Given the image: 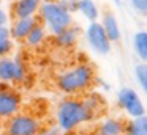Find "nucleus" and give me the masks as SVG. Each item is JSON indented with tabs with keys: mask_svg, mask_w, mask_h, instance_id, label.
<instances>
[{
	"mask_svg": "<svg viewBox=\"0 0 147 135\" xmlns=\"http://www.w3.org/2000/svg\"><path fill=\"white\" fill-rule=\"evenodd\" d=\"M125 135H147V115L125 122Z\"/></svg>",
	"mask_w": 147,
	"mask_h": 135,
	"instance_id": "nucleus-15",
	"label": "nucleus"
},
{
	"mask_svg": "<svg viewBox=\"0 0 147 135\" xmlns=\"http://www.w3.org/2000/svg\"><path fill=\"white\" fill-rule=\"evenodd\" d=\"M100 24H101L103 30L106 31V35H108L111 43H117L120 39V27H119V22L115 19V16L111 11H106L103 14V19Z\"/></svg>",
	"mask_w": 147,
	"mask_h": 135,
	"instance_id": "nucleus-12",
	"label": "nucleus"
},
{
	"mask_svg": "<svg viewBox=\"0 0 147 135\" xmlns=\"http://www.w3.org/2000/svg\"><path fill=\"white\" fill-rule=\"evenodd\" d=\"M117 104L130 116V119L139 118V116L146 115V107H144L139 94L130 86H123L117 93Z\"/></svg>",
	"mask_w": 147,
	"mask_h": 135,
	"instance_id": "nucleus-7",
	"label": "nucleus"
},
{
	"mask_svg": "<svg viewBox=\"0 0 147 135\" xmlns=\"http://www.w3.org/2000/svg\"><path fill=\"white\" fill-rule=\"evenodd\" d=\"M27 78H29V69L21 55L0 58V83L13 86L27 83Z\"/></svg>",
	"mask_w": 147,
	"mask_h": 135,
	"instance_id": "nucleus-4",
	"label": "nucleus"
},
{
	"mask_svg": "<svg viewBox=\"0 0 147 135\" xmlns=\"http://www.w3.org/2000/svg\"><path fill=\"white\" fill-rule=\"evenodd\" d=\"M78 38H79V30L71 25V27L65 28L63 31H60L59 35H55L54 43L60 49H71L78 43Z\"/></svg>",
	"mask_w": 147,
	"mask_h": 135,
	"instance_id": "nucleus-13",
	"label": "nucleus"
},
{
	"mask_svg": "<svg viewBox=\"0 0 147 135\" xmlns=\"http://www.w3.org/2000/svg\"><path fill=\"white\" fill-rule=\"evenodd\" d=\"M93 82H95L93 68L89 63H78L57 75L55 86L60 93L76 97L78 94L86 93L93 85Z\"/></svg>",
	"mask_w": 147,
	"mask_h": 135,
	"instance_id": "nucleus-2",
	"label": "nucleus"
},
{
	"mask_svg": "<svg viewBox=\"0 0 147 135\" xmlns=\"http://www.w3.org/2000/svg\"><path fill=\"white\" fill-rule=\"evenodd\" d=\"M134 77H136L139 86L147 94V63H139L134 68Z\"/></svg>",
	"mask_w": 147,
	"mask_h": 135,
	"instance_id": "nucleus-19",
	"label": "nucleus"
},
{
	"mask_svg": "<svg viewBox=\"0 0 147 135\" xmlns=\"http://www.w3.org/2000/svg\"><path fill=\"white\" fill-rule=\"evenodd\" d=\"M14 43L11 39L10 28L7 25H0V58L3 57H10V53L13 52Z\"/></svg>",
	"mask_w": 147,
	"mask_h": 135,
	"instance_id": "nucleus-18",
	"label": "nucleus"
},
{
	"mask_svg": "<svg viewBox=\"0 0 147 135\" xmlns=\"http://www.w3.org/2000/svg\"><path fill=\"white\" fill-rule=\"evenodd\" d=\"M114 2H115V3H120V2H119V0H114Z\"/></svg>",
	"mask_w": 147,
	"mask_h": 135,
	"instance_id": "nucleus-26",
	"label": "nucleus"
},
{
	"mask_svg": "<svg viewBox=\"0 0 147 135\" xmlns=\"http://www.w3.org/2000/svg\"><path fill=\"white\" fill-rule=\"evenodd\" d=\"M41 135H62V132L57 127H48V129H43Z\"/></svg>",
	"mask_w": 147,
	"mask_h": 135,
	"instance_id": "nucleus-23",
	"label": "nucleus"
},
{
	"mask_svg": "<svg viewBox=\"0 0 147 135\" xmlns=\"http://www.w3.org/2000/svg\"><path fill=\"white\" fill-rule=\"evenodd\" d=\"M38 24V17H26V19H13L10 28V35L13 41H26L27 35Z\"/></svg>",
	"mask_w": 147,
	"mask_h": 135,
	"instance_id": "nucleus-10",
	"label": "nucleus"
},
{
	"mask_svg": "<svg viewBox=\"0 0 147 135\" xmlns=\"http://www.w3.org/2000/svg\"><path fill=\"white\" fill-rule=\"evenodd\" d=\"M43 121L29 112H19L5 122V135H41Z\"/></svg>",
	"mask_w": 147,
	"mask_h": 135,
	"instance_id": "nucleus-5",
	"label": "nucleus"
},
{
	"mask_svg": "<svg viewBox=\"0 0 147 135\" xmlns=\"http://www.w3.org/2000/svg\"><path fill=\"white\" fill-rule=\"evenodd\" d=\"M45 2H49V0H41V3H45Z\"/></svg>",
	"mask_w": 147,
	"mask_h": 135,
	"instance_id": "nucleus-25",
	"label": "nucleus"
},
{
	"mask_svg": "<svg viewBox=\"0 0 147 135\" xmlns=\"http://www.w3.org/2000/svg\"><path fill=\"white\" fill-rule=\"evenodd\" d=\"M38 21L46 28V31L55 36L65 28L71 27L73 16H71V11H68L57 0H49V2L41 3V6H40Z\"/></svg>",
	"mask_w": 147,
	"mask_h": 135,
	"instance_id": "nucleus-3",
	"label": "nucleus"
},
{
	"mask_svg": "<svg viewBox=\"0 0 147 135\" xmlns=\"http://www.w3.org/2000/svg\"><path fill=\"white\" fill-rule=\"evenodd\" d=\"M78 11L89 22H96V19L100 16V9L95 5L93 0H79V3H78Z\"/></svg>",
	"mask_w": 147,
	"mask_h": 135,
	"instance_id": "nucleus-17",
	"label": "nucleus"
},
{
	"mask_svg": "<svg viewBox=\"0 0 147 135\" xmlns=\"http://www.w3.org/2000/svg\"><path fill=\"white\" fill-rule=\"evenodd\" d=\"M10 2H13V0H10Z\"/></svg>",
	"mask_w": 147,
	"mask_h": 135,
	"instance_id": "nucleus-28",
	"label": "nucleus"
},
{
	"mask_svg": "<svg viewBox=\"0 0 147 135\" xmlns=\"http://www.w3.org/2000/svg\"><path fill=\"white\" fill-rule=\"evenodd\" d=\"M96 135H125V122L119 118H106L98 124Z\"/></svg>",
	"mask_w": 147,
	"mask_h": 135,
	"instance_id": "nucleus-11",
	"label": "nucleus"
},
{
	"mask_svg": "<svg viewBox=\"0 0 147 135\" xmlns=\"http://www.w3.org/2000/svg\"><path fill=\"white\" fill-rule=\"evenodd\" d=\"M133 49L142 63H147V31L141 30L133 36Z\"/></svg>",
	"mask_w": 147,
	"mask_h": 135,
	"instance_id": "nucleus-16",
	"label": "nucleus"
},
{
	"mask_svg": "<svg viewBox=\"0 0 147 135\" xmlns=\"http://www.w3.org/2000/svg\"><path fill=\"white\" fill-rule=\"evenodd\" d=\"M86 38L93 52L100 53V55H108L111 52L112 43L109 41L108 35L103 30L100 22H90L89 27L86 28Z\"/></svg>",
	"mask_w": 147,
	"mask_h": 135,
	"instance_id": "nucleus-8",
	"label": "nucleus"
},
{
	"mask_svg": "<svg viewBox=\"0 0 147 135\" xmlns=\"http://www.w3.org/2000/svg\"><path fill=\"white\" fill-rule=\"evenodd\" d=\"M95 118L89 107L79 97L68 96L57 104L54 112L55 127L62 134H71L82 124H87Z\"/></svg>",
	"mask_w": 147,
	"mask_h": 135,
	"instance_id": "nucleus-1",
	"label": "nucleus"
},
{
	"mask_svg": "<svg viewBox=\"0 0 147 135\" xmlns=\"http://www.w3.org/2000/svg\"><path fill=\"white\" fill-rule=\"evenodd\" d=\"M84 102H86V105L89 107V110L93 113V115H98L100 112H101V108H103V100H101V97L98 96V94H89V96H86L84 97Z\"/></svg>",
	"mask_w": 147,
	"mask_h": 135,
	"instance_id": "nucleus-20",
	"label": "nucleus"
},
{
	"mask_svg": "<svg viewBox=\"0 0 147 135\" xmlns=\"http://www.w3.org/2000/svg\"><path fill=\"white\" fill-rule=\"evenodd\" d=\"M62 135H70V134H62Z\"/></svg>",
	"mask_w": 147,
	"mask_h": 135,
	"instance_id": "nucleus-27",
	"label": "nucleus"
},
{
	"mask_svg": "<svg viewBox=\"0 0 147 135\" xmlns=\"http://www.w3.org/2000/svg\"><path fill=\"white\" fill-rule=\"evenodd\" d=\"M46 36H48V31H46V28L43 27L38 21V24H36L35 27L32 28V31L27 35L24 43H26V46L32 47V49H36V47H40L46 41Z\"/></svg>",
	"mask_w": 147,
	"mask_h": 135,
	"instance_id": "nucleus-14",
	"label": "nucleus"
},
{
	"mask_svg": "<svg viewBox=\"0 0 147 135\" xmlns=\"http://www.w3.org/2000/svg\"><path fill=\"white\" fill-rule=\"evenodd\" d=\"M57 2L62 3L68 11H71V13L78 11V3H79V0H57Z\"/></svg>",
	"mask_w": 147,
	"mask_h": 135,
	"instance_id": "nucleus-22",
	"label": "nucleus"
},
{
	"mask_svg": "<svg viewBox=\"0 0 147 135\" xmlns=\"http://www.w3.org/2000/svg\"><path fill=\"white\" fill-rule=\"evenodd\" d=\"M40 6H41V0H13L11 16H13V19L36 17Z\"/></svg>",
	"mask_w": 147,
	"mask_h": 135,
	"instance_id": "nucleus-9",
	"label": "nucleus"
},
{
	"mask_svg": "<svg viewBox=\"0 0 147 135\" xmlns=\"http://www.w3.org/2000/svg\"><path fill=\"white\" fill-rule=\"evenodd\" d=\"M22 96L11 85L0 83V126L21 112Z\"/></svg>",
	"mask_w": 147,
	"mask_h": 135,
	"instance_id": "nucleus-6",
	"label": "nucleus"
},
{
	"mask_svg": "<svg viewBox=\"0 0 147 135\" xmlns=\"http://www.w3.org/2000/svg\"><path fill=\"white\" fill-rule=\"evenodd\" d=\"M130 3L136 13L147 16V0H130Z\"/></svg>",
	"mask_w": 147,
	"mask_h": 135,
	"instance_id": "nucleus-21",
	"label": "nucleus"
},
{
	"mask_svg": "<svg viewBox=\"0 0 147 135\" xmlns=\"http://www.w3.org/2000/svg\"><path fill=\"white\" fill-rule=\"evenodd\" d=\"M8 19H10V17H8V13L0 6V25H7L8 24Z\"/></svg>",
	"mask_w": 147,
	"mask_h": 135,
	"instance_id": "nucleus-24",
	"label": "nucleus"
}]
</instances>
